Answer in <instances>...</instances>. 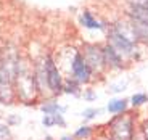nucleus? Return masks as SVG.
<instances>
[{
	"instance_id": "nucleus-9",
	"label": "nucleus",
	"mask_w": 148,
	"mask_h": 140,
	"mask_svg": "<svg viewBox=\"0 0 148 140\" xmlns=\"http://www.w3.org/2000/svg\"><path fill=\"white\" fill-rule=\"evenodd\" d=\"M79 21H81V24L84 27H87V29H105V24L101 21H98V19H97L89 10L82 11V15H81V18H79Z\"/></svg>"
},
{
	"instance_id": "nucleus-12",
	"label": "nucleus",
	"mask_w": 148,
	"mask_h": 140,
	"mask_svg": "<svg viewBox=\"0 0 148 140\" xmlns=\"http://www.w3.org/2000/svg\"><path fill=\"white\" fill-rule=\"evenodd\" d=\"M40 110L44 114H56V113H64V111H66V106H61V105H58V102L50 100V102H47L45 105H42Z\"/></svg>"
},
{
	"instance_id": "nucleus-16",
	"label": "nucleus",
	"mask_w": 148,
	"mask_h": 140,
	"mask_svg": "<svg viewBox=\"0 0 148 140\" xmlns=\"http://www.w3.org/2000/svg\"><path fill=\"white\" fill-rule=\"evenodd\" d=\"M82 98H84L85 102H95V100H97V92L93 90L92 87L85 89L84 92H82Z\"/></svg>"
},
{
	"instance_id": "nucleus-10",
	"label": "nucleus",
	"mask_w": 148,
	"mask_h": 140,
	"mask_svg": "<svg viewBox=\"0 0 148 140\" xmlns=\"http://www.w3.org/2000/svg\"><path fill=\"white\" fill-rule=\"evenodd\" d=\"M129 98H113L108 102L106 105V111L110 114H119V113H124L127 111V106H129Z\"/></svg>"
},
{
	"instance_id": "nucleus-19",
	"label": "nucleus",
	"mask_w": 148,
	"mask_h": 140,
	"mask_svg": "<svg viewBox=\"0 0 148 140\" xmlns=\"http://www.w3.org/2000/svg\"><path fill=\"white\" fill-rule=\"evenodd\" d=\"M53 118H55V126H60V127H66V119L63 118V113L53 114Z\"/></svg>"
},
{
	"instance_id": "nucleus-14",
	"label": "nucleus",
	"mask_w": 148,
	"mask_h": 140,
	"mask_svg": "<svg viewBox=\"0 0 148 140\" xmlns=\"http://www.w3.org/2000/svg\"><path fill=\"white\" fill-rule=\"evenodd\" d=\"M93 134V129L90 127V126H81L76 132H74V137L79 140H85V139H90Z\"/></svg>"
},
{
	"instance_id": "nucleus-17",
	"label": "nucleus",
	"mask_w": 148,
	"mask_h": 140,
	"mask_svg": "<svg viewBox=\"0 0 148 140\" xmlns=\"http://www.w3.org/2000/svg\"><path fill=\"white\" fill-rule=\"evenodd\" d=\"M11 134H10V129H8V124L3 126L0 124V140H10Z\"/></svg>"
},
{
	"instance_id": "nucleus-4",
	"label": "nucleus",
	"mask_w": 148,
	"mask_h": 140,
	"mask_svg": "<svg viewBox=\"0 0 148 140\" xmlns=\"http://www.w3.org/2000/svg\"><path fill=\"white\" fill-rule=\"evenodd\" d=\"M71 71H73V78L79 84H89L92 79V69L89 68L84 55L79 52L74 53V58L71 61Z\"/></svg>"
},
{
	"instance_id": "nucleus-15",
	"label": "nucleus",
	"mask_w": 148,
	"mask_h": 140,
	"mask_svg": "<svg viewBox=\"0 0 148 140\" xmlns=\"http://www.w3.org/2000/svg\"><path fill=\"white\" fill-rule=\"evenodd\" d=\"M100 108H87V110L82 111V118L87 119V121H92V119H95L98 114H100Z\"/></svg>"
},
{
	"instance_id": "nucleus-13",
	"label": "nucleus",
	"mask_w": 148,
	"mask_h": 140,
	"mask_svg": "<svg viewBox=\"0 0 148 140\" xmlns=\"http://www.w3.org/2000/svg\"><path fill=\"white\" fill-rule=\"evenodd\" d=\"M129 103L132 105L134 108H138V106H142V105L148 103V95H147V93H143V92L134 93V95L129 98Z\"/></svg>"
},
{
	"instance_id": "nucleus-7",
	"label": "nucleus",
	"mask_w": 148,
	"mask_h": 140,
	"mask_svg": "<svg viewBox=\"0 0 148 140\" xmlns=\"http://www.w3.org/2000/svg\"><path fill=\"white\" fill-rule=\"evenodd\" d=\"M13 74L8 71L5 65H0V102L11 103L13 100Z\"/></svg>"
},
{
	"instance_id": "nucleus-8",
	"label": "nucleus",
	"mask_w": 148,
	"mask_h": 140,
	"mask_svg": "<svg viewBox=\"0 0 148 140\" xmlns=\"http://www.w3.org/2000/svg\"><path fill=\"white\" fill-rule=\"evenodd\" d=\"M103 55L105 61H106V68H110V69H122L124 68V58L111 44H106L103 47Z\"/></svg>"
},
{
	"instance_id": "nucleus-18",
	"label": "nucleus",
	"mask_w": 148,
	"mask_h": 140,
	"mask_svg": "<svg viewBox=\"0 0 148 140\" xmlns=\"http://www.w3.org/2000/svg\"><path fill=\"white\" fill-rule=\"evenodd\" d=\"M42 124H44L45 127H53V126H55V118H53V114H44Z\"/></svg>"
},
{
	"instance_id": "nucleus-2",
	"label": "nucleus",
	"mask_w": 148,
	"mask_h": 140,
	"mask_svg": "<svg viewBox=\"0 0 148 140\" xmlns=\"http://www.w3.org/2000/svg\"><path fill=\"white\" fill-rule=\"evenodd\" d=\"M44 68H45V82H47V87L52 90L53 95H58V93H63V81L61 74L58 71V66L55 65L52 58H47L44 61Z\"/></svg>"
},
{
	"instance_id": "nucleus-22",
	"label": "nucleus",
	"mask_w": 148,
	"mask_h": 140,
	"mask_svg": "<svg viewBox=\"0 0 148 140\" xmlns=\"http://www.w3.org/2000/svg\"><path fill=\"white\" fill-rule=\"evenodd\" d=\"M142 132H143L145 140H148V121L143 122V126H142Z\"/></svg>"
},
{
	"instance_id": "nucleus-6",
	"label": "nucleus",
	"mask_w": 148,
	"mask_h": 140,
	"mask_svg": "<svg viewBox=\"0 0 148 140\" xmlns=\"http://www.w3.org/2000/svg\"><path fill=\"white\" fill-rule=\"evenodd\" d=\"M18 71V69H16ZM18 76V93L23 97L24 100H31L36 95V90L39 89V84H37V76L36 74H24V73H16Z\"/></svg>"
},
{
	"instance_id": "nucleus-24",
	"label": "nucleus",
	"mask_w": 148,
	"mask_h": 140,
	"mask_svg": "<svg viewBox=\"0 0 148 140\" xmlns=\"http://www.w3.org/2000/svg\"><path fill=\"white\" fill-rule=\"evenodd\" d=\"M60 140H76L74 137H71V135H64V137H61Z\"/></svg>"
},
{
	"instance_id": "nucleus-20",
	"label": "nucleus",
	"mask_w": 148,
	"mask_h": 140,
	"mask_svg": "<svg viewBox=\"0 0 148 140\" xmlns=\"http://www.w3.org/2000/svg\"><path fill=\"white\" fill-rule=\"evenodd\" d=\"M126 85H127V82H121V84H118V85H111L108 92H111V93H118V92H122V90H126V89H127Z\"/></svg>"
},
{
	"instance_id": "nucleus-21",
	"label": "nucleus",
	"mask_w": 148,
	"mask_h": 140,
	"mask_svg": "<svg viewBox=\"0 0 148 140\" xmlns=\"http://www.w3.org/2000/svg\"><path fill=\"white\" fill-rule=\"evenodd\" d=\"M21 122V118L19 116H16V114H10V116H7V124L8 126H16Z\"/></svg>"
},
{
	"instance_id": "nucleus-23",
	"label": "nucleus",
	"mask_w": 148,
	"mask_h": 140,
	"mask_svg": "<svg viewBox=\"0 0 148 140\" xmlns=\"http://www.w3.org/2000/svg\"><path fill=\"white\" fill-rule=\"evenodd\" d=\"M97 140H113L110 135H103V137H97Z\"/></svg>"
},
{
	"instance_id": "nucleus-25",
	"label": "nucleus",
	"mask_w": 148,
	"mask_h": 140,
	"mask_svg": "<svg viewBox=\"0 0 148 140\" xmlns=\"http://www.w3.org/2000/svg\"><path fill=\"white\" fill-rule=\"evenodd\" d=\"M0 119H2V116H0Z\"/></svg>"
},
{
	"instance_id": "nucleus-3",
	"label": "nucleus",
	"mask_w": 148,
	"mask_h": 140,
	"mask_svg": "<svg viewBox=\"0 0 148 140\" xmlns=\"http://www.w3.org/2000/svg\"><path fill=\"white\" fill-rule=\"evenodd\" d=\"M84 58L89 65V68L92 69V74H101L103 69L106 68V61H105V55H103V48L97 47V45H89L84 48Z\"/></svg>"
},
{
	"instance_id": "nucleus-5",
	"label": "nucleus",
	"mask_w": 148,
	"mask_h": 140,
	"mask_svg": "<svg viewBox=\"0 0 148 140\" xmlns=\"http://www.w3.org/2000/svg\"><path fill=\"white\" fill-rule=\"evenodd\" d=\"M108 44L113 45V47L121 53L122 58H124V56H130V58H132V56L135 55V44L127 40L124 36H121L114 27H111V29L108 31Z\"/></svg>"
},
{
	"instance_id": "nucleus-1",
	"label": "nucleus",
	"mask_w": 148,
	"mask_h": 140,
	"mask_svg": "<svg viewBox=\"0 0 148 140\" xmlns=\"http://www.w3.org/2000/svg\"><path fill=\"white\" fill-rule=\"evenodd\" d=\"M124 113L114 114V118L111 119L110 129H108V135L113 140H132L134 139V118Z\"/></svg>"
},
{
	"instance_id": "nucleus-11",
	"label": "nucleus",
	"mask_w": 148,
	"mask_h": 140,
	"mask_svg": "<svg viewBox=\"0 0 148 140\" xmlns=\"http://www.w3.org/2000/svg\"><path fill=\"white\" fill-rule=\"evenodd\" d=\"M79 82L76 79H64L63 81V93H69L73 97H79L81 95V87Z\"/></svg>"
}]
</instances>
